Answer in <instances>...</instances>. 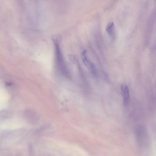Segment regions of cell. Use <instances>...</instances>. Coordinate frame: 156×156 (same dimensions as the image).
I'll use <instances>...</instances> for the list:
<instances>
[{
    "mask_svg": "<svg viewBox=\"0 0 156 156\" xmlns=\"http://www.w3.org/2000/svg\"><path fill=\"white\" fill-rule=\"evenodd\" d=\"M55 43L56 46V60L57 62L58 63V65L59 69L61 70L62 73L64 75H67V72L66 67L63 61L60 50L58 43L56 42Z\"/></svg>",
    "mask_w": 156,
    "mask_h": 156,
    "instance_id": "2",
    "label": "cell"
},
{
    "mask_svg": "<svg viewBox=\"0 0 156 156\" xmlns=\"http://www.w3.org/2000/svg\"><path fill=\"white\" fill-rule=\"evenodd\" d=\"M86 50L83 51L81 53V57L84 64L91 73L94 76L97 75V71L93 64L89 60L87 55Z\"/></svg>",
    "mask_w": 156,
    "mask_h": 156,
    "instance_id": "1",
    "label": "cell"
},
{
    "mask_svg": "<svg viewBox=\"0 0 156 156\" xmlns=\"http://www.w3.org/2000/svg\"><path fill=\"white\" fill-rule=\"evenodd\" d=\"M106 31L108 34L113 39L115 37V29L114 23L111 22L107 26Z\"/></svg>",
    "mask_w": 156,
    "mask_h": 156,
    "instance_id": "4",
    "label": "cell"
},
{
    "mask_svg": "<svg viewBox=\"0 0 156 156\" xmlns=\"http://www.w3.org/2000/svg\"><path fill=\"white\" fill-rule=\"evenodd\" d=\"M121 89L123 99L124 103L125 106H127L129 104L130 99L128 86L125 84H122L121 86Z\"/></svg>",
    "mask_w": 156,
    "mask_h": 156,
    "instance_id": "3",
    "label": "cell"
},
{
    "mask_svg": "<svg viewBox=\"0 0 156 156\" xmlns=\"http://www.w3.org/2000/svg\"><path fill=\"white\" fill-rule=\"evenodd\" d=\"M70 59L72 62L74 63H75V62L76 59H75V58L74 56H71V59Z\"/></svg>",
    "mask_w": 156,
    "mask_h": 156,
    "instance_id": "5",
    "label": "cell"
}]
</instances>
